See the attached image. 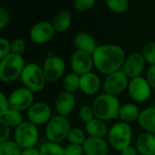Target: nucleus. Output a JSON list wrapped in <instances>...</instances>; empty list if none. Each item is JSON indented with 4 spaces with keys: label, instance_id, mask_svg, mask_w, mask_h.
Here are the masks:
<instances>
[{
    "label": "nucleus",
    "instance_id": "1",
    "mask_svg": "<svg viewBox=\"0 0 155 155\" xmlns=\"http://www.w3.org/2000/svg\"><path fill=\"white\" fill-rule=\"evenodd\" d=\"M94 67L103 74H110L124 65L125 52L124 48L115 44H104L98 45L93 54Z\"/></svg>",
    "mask_w": 155,
    "mask_h": 155
},
{
    "label": "nucleus",
    "instance_id": "2",
    "mask_svg": "<svg viewBox=\"0 0 155 155\" xmlns=\"http://www.w3.org/2000/svg\"><path fill=\"white\" fill-rule=\"evenodd\" d=\"M92 108L94 117L105 122L119 117L121 104L116 96L104 93L94 100Z\"/></svg>",
    "mask_w": 155,
    "mask_h": 155
},
{
    "label": "nucleus",
    "instance_id": "3",
    "mask_svg": "<svg viewBox=\"0 0 155 155\" xmlns=\"http://www.w3.org/2000/svg\"><path fill=\"white\" fill-rule=\"evenodd\" d=\"M25 66V63L22 55L9 54L0 59V80L8 83L17 79L21 76Z\"/></svg>",
    "mask_w": 155,
    "mask_h": 155
},
{
    "label": "nucleus",
    "instance_id": "4",
    "mask_svg": "<svg viewBox=\"0 0 155 155\" xmlns=\"http://www.w3.org/2000/svg\"><path fill=\"white\" fill-rule=\"evenodd\" d=\"M133 130L129 124L119 122L114 124L108 132L109 145L115 151L121 152L131 145Z\"/></svg>",
    "mask_w": 155,
    "mask_h": 155
},
{
    "label": "nucleus",
    "instance_id": "5",
    "mask_svg": "<svg viewBox=\"0 0 155 155\" xmlns=\"http://www.w3.org/2000/svg\"><path fill=\"white\" fill-rule=\"evenodd\" d=\"M20 77L24 85L34 93L41 92L47 82L44 74L43 66H40L35 63L25 64Z\"/></svg>",
    "mask_w": 155,
    "mask_h": 155
},
{
    "label": "nucleus",
    "instance_id": "6",
    "mask_svg": "<svg viewBox=\"0 0 155 155\" xmlns=\"http://www.w3.org/2000/svg\"><path fill=\"white\" fill-rule=\"evenodd\" d=\"M71 129L69 121L64 116L56 115L50 119L45 128V136L48 142L60 143L65 139Z\"/></svg>",
    "mask_w": 155,
    "mask_h": 155
},
{
    "label": "nucleus",
    "instance_id": "7",
    "mask_svg": "<svg viewBox=\"0 0 155 155\" xmlns=\"http://www.w3.org/2000/svg\"><path fill=\"white\" fill-rule=\"evenodd\" d=\"M39 132L37 126L29 122H24L15 130V141L24 150L34 148L38 142Z\"/></svg>",
    "mask_w": 155,
    "mask_h": 155
},
{
    "label": "nucleus",
    "instance_id": "8",
    "mask_svg": "<svg viewBox=\"0 0 155 155\" xmlns=\"http://www.w3.org/2000/svg\"><path fill=\"white\" fill-rule=\"evenodd\" d=\"M129 78L124 71H116L106 76L104 81V93L117 96L128 88Z\"/></svg>",
    "mask_w": 155,
    "mask_h": 155
},
{
    "label": "nucleus",
    "instance_id": "9",
    "mask_svg": "<svg viewBox=\"0 0 155 155\" xmlns=\"http://www.w3.org/2000/svg\"><path fill=\"white\" fill-rule=\"evenodd\" d=\"M34 92L25 86L15 89L8 96L10 108L23 112L34 104Z\"/></svg>",
    "mask_w": 155,
    "mask_h": 155
},
{
    "label": "nucleus",
    "instance_id": "10",
    "mask_svg": "<svg viewBox=\"0 0 155 155\" xmlns=\"http://www.w3.org/2000/svg\"><path fill=\"white\" fill-rule=\"evenodd\" d=\"M128 92L134 101L137 103H143L151 97L152 86L146 78L138 76L130 79L128 84Z\"/></svg>",
    "mask_w": 155,
    "mask_h": 155
},
{
    "label": "nucleus",
    "instance_id": "11",
    "mask_svg": "<svg viewBox=\"0 0 155 155\" xmlns=\"http://www.w3.org/2000/svg\"><path fill=\"white\" fill-rule=\"evenodd\" d=\"M65 64L64 60L54 54H50L46 57L43 64V70L45 79L48 83L57 82L64 74Z\"/></svg>",
    "mask_w": 155,
    "mask_h": 155
},
{
    "label": "nucleus",
    "instance_id": "12",
    "mask_svg": "<svg viewBox=\"0 0 155 155\" xmlns=\"http://www.w3.org/2000/svg\"><path fill=\"white\" fill-rule=\"evenodd\" d=\"M55 30L51 22L40 21L35 24L29 32L31 40L37 45H44L48 43L54 35Z\"/></svg>",
    "mask_w": 155,
    "mask_h": 155
},
{
    "label": "nucleus",
    "instance_id": "13",
    "mask_svg": "<svg viewBox=\"0 0 155 155\" xmlns=\"http://www.w3.org/2000/svg\"><path fill=\"white\" fill-rule=\"evenodd\" d=\"M70 65L72 71L80 76L90 73L94 66L93 55L80 50H75L71 56Z\"/></svg>",
    "mask_w": 155,
    "mask_h": 155
},
{
    "label": "nucleus",
    "instance_id": "14",
    "mask_svg": "<svg viewBox=\"0 0 155 155\" xmlns=\"http://www.w3.org/2000/svg\"><path fill=\"white\" fill-rule=\"evenodd\" d=\"M146 61L142 53H132L129 54L124 64V72L129 79L141 76L145 67Z\"/></svg>",
    "mask_w": 155,
    "mask_h": 155
},
{
    "label": "nucleus",
    "instance_id": "15",
    "mask_svg": "<svg viewBox=\"0 0 155 155\" xmlns=\"http://www.w3.org/2000/svg\"><path fill=\"white\" fill-rule=\"evenodd\" d=\"M52 111L50 106L44 102L34 103V104L27 110L28 121L35 125L48 123L51 119Z\"/></svg>",
    "mask_w": 155,
    "mask_h": 155
},
{
    "label": "nucleus",
    "instance_id": "16",
    "mask_svg": "<svg viewBox=\"0 0 155 155\" xmlns=\"http://www.w3.org/2000/svg\"><path fill=\"white\" fill-rule=\"evenodd\" d=\"M54 106L58 115L64 117L68 116L74 111L75 106V97L74 94L64 90L56 96Z\"/></svg>",
    "mask_w": 155,
    "mask_h": 155
},
{
    "label": "nucleus",
    "instance_id": "17",
    "mask_svg": "<svg viewBox=\"0 0 155 155\" xmlns=\"http://www.w3.org/2000/svg\"><path fill=\"white\" fill-rule=\"evenodd\" d=\"M85 155H107L109 153V144L103 138L88 137L83 143Z\"/></svg>",
    "mask_w": 155,
    "mask_h": 155
},
{
    "label": "nucleus",
    "instance_id": "18",
    "mask_svg": "<svg viewBox=\"0 0 155 155\" xmlns=\"http://www.w3.org/2000/svg\"><path fill=\"white\" fill-rule=\"evenodd\" d=\"M74 45L76 50L88 53L92 55L98 47V45L94 37L87 32L77 33L74 38Z\"/></svg>",
    "mask_w": 155,
    "mask_h": 155
},
{
    "label": "nucleus",
    "instance_id": "19",
    "mask_svg": "<svg viewBox=\"0 0 155 155\" xmlns=\"http://www.w3.org/2000/svg\"><path fill=\"white\" fill-rule=\"evenodd\" d=\"M101 80L99 76L93 73H87L81 75L80 79V89L81 91L87 95H94L100 90Z\"/></svg>",
    "mask_w": 155,
    "mask_h": 155
},
{
    "label": "nucleus",
    "instance_id": "20",
    "mask_svg": "<svg viewBox=\"0 0 155 155\" xmlns=\"http://www.w3.org/2000/svg\"><path fill=\"white\" fill-rule=\"evenodd\" d=\"M135 147L142 155H155V134L151 133L141 134L135 142Z\"/></svg>",
    "mask_w": 155,
    "mask_h": 155
},
{
    "label": "nucleus",
    "instance_id": "21",
    "mask_svg": "<svg viewBox=\"0 0 155 155\" xmlns=\"http://www.w3.org/2000/svg\"><path fill=\"white\" fill-rule=\"evenodd\" d=\"M72 22V14L68 10H61L55 14L52 24L56 33H64L70 28Z\"/></svg>",
    "mask_w": 155,
    "mask_h": 155
},
{
    "label": "nucleus",
    "instance_id": "22",
    "mask_svg": "<svg viewBox=\"0 0 155 155\" xmlns=\"http://www.w3.org/2000/svg\"><path fill=\"white\" fill-rule=\"evenodd\" d=\"M138 123L147 133L155 134V107L143 109L139 115Z\"/></svg>",
    "mask_w": 155,
    "mask_h": 155
},
{
    "label": "nucleus",
    "instance_id": "23",
    "mask_svg": "<svg viewBox=\"0 0 155 155\" xmlns=\"http://www.w3.org/2000/svg\"><path fill=\"white\" fill-rule=\"evenodd\" d=\"M85 131L90 137L104 138L108 134V128L105 123L97 118L85 124Z\"/></svg>",
    "mask_w": 155,
    "mask_h": 155
},
{
    "label": "nucleus",
    "instance_id": "24",
    "mask_svg": "<svg viewBox=\"0 0 155 155\" xmlns=\"http://www.w3.org/2000/svg\"><path fill=\"white\" fill-rule=\"evenodd\" d=\"M140 110L138 106L133 104H125L123 106H121L119 111V117L122 122L124 123H134L136 120H138L140 115Z\"/></svg>",
    "mask_w": 155,
    "mask_h": 155
},
{
    "label": "nucleus",
    "instance_id": "25",
    "mask_svg": "<svg viewBox=\"0 0 155 155\" xmlns=\"http://www.w3.org/2000/svg\"><path fill=\"white\" fill-rule=\"evenodd\" d=\"M80 79L81 76L74 72L67 74L63 80L64 90L74 94L80 89Z\"/></svg>",
    "mask_w": 155,
    "mask_h": 155
},
{
    "label": "nucleus",
    "instance_id": "26",
    "mask_svg": "<svg viewBox=\"0 0 155 155\" xmlns=\"http://www.w3.org/2000/svg\"><path fill=\"white\" fill-rule=\"evenodd\" d=\"M1 118H3L10 125L11 128H16L25 122L22 113L12 108H10Z\"/></svg>",
    "mask_w": 155,
    "mask_h": 155
},
{
    "label": "nucleus",
    "instance_id": "27",
    "mask_svg": "<svg viewBox=\"0 0 155 155\" xmlns=\"http://www.w3.org/2000/svg\"><path fill=\"white\" fill-rule=\"evenodd\" d=\"M23 149L15 141L6 140L0 143V155H21Z\"/></svg>",
    "mask_w": 155,
    "mask_h": 155
},
{
    "label": "nucleus",
    "instance_id": "28",
    "mask_svg": "<svg viewBox=\"0 0 155 155\" xmlns=\"http://www.w3.org/2000/svg\"><path fill=\"white\" fill-rule=\"evenodd\" d=\"M41 155H64V148L59 143L47 142L39 149Z\"/></svg>",
    "mask_w": 155,
    "mask_h": 155
},
{
    "label": "nucleus",
    "instance_id": "29",
    "mask_svg": "<svg viewBox=\"0 0 155 155\" xmlns=\"http://www.w3.org/2000/svg\"><path fill=\"white\" fill-rule=\"evenodd\" d=\"M105 5L114 14H124L129 7V0H105Z\"/></svg>",
    "mask_w": 155,
    "mask_h": 155
},
{
    "label": "nucleus",
    "instance_id": "30",
    "mask_svg": "<svg viewBox=\"0 0 155 155\" xmlns=\"http://www.w3.org/2000/svg\"><path fill=\"white\" fill-rule=\"evenodd\" d=\"M85 135L84 133L78 127H71L69 134L67 135V140L69 143L74 144H80L83 145V143L85 141Z\"/></svg>",
    "mask_w": 155,
    "mask_h": 155
},
{
    "label": "nucleus",
    "instance_id": "31",
    "mask_svg": "<svg viewBox=\"0 0 155 155\" xmlns=\"http://www.w3.org/2000/svg\"><path fill=\"white\" fill-rule=\"evenodd\" d=\"M142 54L146 61V63L150 64L151 65L155 64V42L151 41L146 43L143 47Z\"/></svg>",
    "mask_w": 155,
    "mask_h": 155
},
{
    "label": "nucleus",
    "instance_id": "32",
    "mask_svg": "<svg viewBox=\"0 0 155 155\" xmlns=\"http://www.w3.org/2000/svg\"><path fill=\"white\" fill-rule=\"evenodd\" d=\"M95 5V0H74V7L78 12H87Z\"/></svg>",
    "mask_w": 155,
    "mask_h": 155
},
{
    "label": "nucleus",
    "instance_id": "33",
    "mask_svg": "<svg viewBox=\"0 0 155 155\" xmlns=\"http://www.w3.org/2000/svg\"><path fill=\"white\" fill-rule=\"evenodd\" d=\"M25 51V42L22 38H15L11 41V53L22 55Z\"/></svg>",
    "mask_w": 155,
    "mask_h": 155
},
{
    "label": "nucleus",
    "instance_id": "34",
    "mask_svg": "<svg viewBox=\"0 0 155 155\" xmlns=\"http://www.w3.org/2000/svg\"><path fill=\"white\" fill-rule=\"evenodd\" d=\"M79 117L80 119L87 124L89 122H91L93 119H94V111H93V108L88 106V105H84L80 108L79 110Z\"/></svg>",
    "mask_w": 155,
    "mask_h": 155
},
{
    "label": "nucleus",
    "instance_id": "35",
    "mask_svg": "<svg viewBox=\"0 0 155 155\" xmlns=\"http://www.w3.org/2000/svg\"><path fill=\"white\" fill-rule=\"evenodd\" d=\"M11 127L10 125L3 119H0V143H3L6 140H8V137L10 136Z\"/></svg>",
    "mask_w": 155,
    "mask_h": 155
},
{
    "label": "nucleus",
    "instance_id": "36",
    "mask_svg": "<svg viewBox=\"0 0 155 155\" xmlns=\"http://www.w3.org/2000/svg\"><path fill=\"white\" fill-rule=\"evenodd\" d=\"M84 153L83 145L69 143L64 147V155H83Z\"/></svg>",
    "mask_w": 155,
    "mask_h": 155
},
{
    "label": "nucleus",
    "instance_id": "37",
    "mask_svg": "<svg viewBox=\"0 0 155 155\" xmlns=\"http://www.w3.org/2000/svg\"><path fill=\"white\" fill-rule=\"evenodd\" d=\"M11 54V42L6 38H0V59Z\"/></svg>",
    "mask_w": 155,
    "mask_h": 155
},
{
    "label": "nucleus",
    "instance_id": "38",
    "mask_svg": "<svg viewBox=\"0 0 155 155\" xmlns=\"http://www.w3.org/2000/svg\"><path fill=\"white\" fill-rule=\"evenodd\" d=\"M10 109V104L8 97L5 95L4 93L0 94V117H3L4 114Z\"/></svg>",
    "mask_w": 155,
    "mask_h": 155
},
{
    "label": "nucleus",
    "instance_id": "39",
    "mask_svg": "<svg viewBox=\"0 0 155 155\" xmlns=\"http://www.w3.org/2000/svg\"><path fill=\"white\" fill-rule=\"evenodd\" d=\"M10 22V15L7 10L5 8H0V29L3 30Z\"/></svg>",
    "mask_w": 155,
    "mask_h": 155
},
{
    "label": "nucleus",
    "instance_id": "40",
    "mask_svg": "<svg viewBox=\"0 0 155 155\" xmlns=\"http://www.w3.org/2000/svg\"><path fill=\"white\" fill-rule=\"evenodd\" d=\"M146 79L149 82L150 85L155 90V64L151 65L146 73Z\"/></svg>",
    "mask_w": 155,
    "mask_h": 155
},
{
    "label": "nucleus",
    "instance_id": "41",
    "mask_svg": "<svg viewBox=\"0 0 155 155\" xmlns=\"http://www.w3.org/2000/svg\"><path fill=\"white\" fill-rule=\"evenodd\" d=\"M120 153H121V155H138V151L136 147H134L132 145L126 147Z\"/></svg>",
    "mask_w": 155,
    "mask_h": 155
},
{
    "label": "nucleus",
    "instance_id": "42",
    "mask_svg": "<svg viewBox=\"0 0 155 155\" xmlns=\"http://www.w3.org/2000/svg\"><path fill=\"white\" fill-rule=\"evenodd\" d=\"M21 155H41L40 151L34 148H28V149H24Z\"/></svg>",
    "mask_w": 155,
    "mask_h": 155
}]
</instances>
